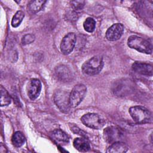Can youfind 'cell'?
Here are the masks:
<instances>
[{
    "instance_id": "1",
    "label": "cell",
    "mask_w": 153,
    "mask_h": 153,
    "mask_svg": "<svg viewBox=\"0 0 153 153\" xmlns=\"http://www.w3.org/2000/svg\"><path fill=\"white\" fill-rule=\"evenodd\" d=\"M104 62L101 56H95L87 60L82 66V72L87 75H95L98 74L103 69Z\"/></svg>"
},
{
    "instance_id": "2",
    "label": "cell",
    "mask_w": 153,
    "mask_h": 153,
    "mask_svg": "<svg viewBox=\"0 0 153 153\" xmlns=\"http://www.w3.org/2000/svg\"><path fill=\"white\" fill-rule=\"evenodd\" d=\"M128 46L140 53L151 54L152 52V45L148 40L136 36L131 35L127 39Z\"/></svg>"
},
{
    "instance_id": "3",
    "label": "cell",
    "mask_w": 153,
    "mask_h": 153,
    "mask_svg": "<svg viewBox=\"0 0 153 153\" xmlns=\"http://www.w3.org/2000/svg\"><path fill=\"white\" fill-rule=\"evenodd\" d=\"M129 113L133 120L137 124L149 123L152 121L150 111L142 106H134L129 109Z\"/></svg>"
},
{
    "instance_id": "4",
    "label": "cell",
    "mask_w": 153,
    "mask_h": 153,
    "mask_svg": "<svg viewBox=\"0 0 153 153\" xmlns=\"http://www.w3.org/2000/svg\"><path fill=\"white\" fill-rule=\"evenodd\" d=\"M81 121L85 126L96 130L102 128L105 124V120L97 114L87 113L81 118Z\"/></svg>"
},
{
    "instance_id": "5",
    "label": "cell",
    "mask_w": 153,
    "mask_h": 153,
    "mask_svg": "<svg viewBox=\"0 0 153 153\" xmlns=\"http://www.w3.org/2000/svg\"><path fill=\"white\" fill-rule=\"evenodd\" d=\"M87 92L86 87L82 84L75 85L69 94V103L72 108L76 107L82 102Z\"/></svg>"
},
{
    "instance_id": "6",
    "label": "cell",
    "mask_w": 153,
    "mask_h": 153,
    "mask_svg": "<svg viewBox=\"0 0 153 153\" xmlns=\"http://www.w3.org/2000/svg\"><path fill=\"white\" fill-rule=\"evenodd\" d=\"M54 101L58 108L63 112H68L71 108L69 94L62 90H57L54 94Z\"/></svg>"
},
{
    "instance_id": "7",
    "label": "cell",
    "mask_w": 153,
    "mask_h": 153,
    "mask_svg": "<svg viewBox=\"0 0 153 153\" xmlns=\"http://www.w3.org/2000/svg\"><path fill=\"white\" fill-rule=\"evenodd\" d=\"M76 43V35L73 32L68 33L62 39L60 48L61 52L67 55L70 54L74 50Z\"/></svg>"
},
{
    "instance_id": "8",
    "label": "cell",
    "mask_w": 153,
    "mask_h": 153,
    "mask_svg": "<svg viewBox=\"0 0 153 153\" xmlns=\"http://www.w3.org/2000/svg\"><path fill=\"white\" fill-rule=\"evenodd\" d=\"M124 32V26L121 23H115L109 27L106 32V38L110 41L119 39Z\"/></svg>"
},
{
    "instance_id": "9",
    "label": "cell",
    "mask_w": 153,
    "mask_h": 153,
    "mask_svg": "<svg viewBox=\"0 0 153 153\" xmlns=\"http://www.w3.org/2000/svg\"><path fill=\"white\" fill-rule=\"evenodd\" d=\"M41 87V82L38 79L33 78L30 80L27 87V93L29 99L32 100L36 99L40 94Z\"/></svg>"
},
{
    "instance_id": "10",
    "label": "cell",
    "mask_w": 153,
    "mask_h": 153,
    "mask_svg": "<svg viewBox=\"0 0 153 153\" xmlns=\"http://www.w3.org/2000/svg\"><path fill=\"white\" fill-rule=\"evenodd\" d=\"M121 133L118 128L115 127H108L103 130V137L108 143H112L120 141Z\"/></svg>"
},
{
    "instance_id": "11",
    "label": "cell",
    "mask_w": 153,
    "mask_h": 153,
    "mask_svg": "<svg viewBox=\"0 0 153 153\" xmlns=\"http://www.w3.org/2000/svg\"><path fill=\"white\" fill-rule=\"evenodd\" d=\"M131 68L132 70L138 74L149 76H151L152 75V66L149 63L136 62L132 65Z\"/></svg>"
},
{
    "instance_id": "12",
    "label": "cell",
    "mask_w": 153,
    "mask_h": 153,
    "mask_svg": "<svg viewBox=\"0 0 153 153\" xmlns=\"http://www.w3.org/2000/svg\"><path fill=\"white\" fill-rule=\"evenodd\" d=\"M55 72L57 77L62 81L68 82L72 79V74L66 66L60 65L57 66Z\"/></svg>"
},
{
    "instance_id": "13",
    "label": "cell",
    "mask_w": 153,
    "mask_h": 153,
    "mask_svg": "<svg viewBox=\"0 0 153 153\" xmlns=\"http://www.w3.org/2000/svg\"><path fill=\"white\" fill-rule=\"evenodd\" d=\"M51 138L57 143L66 144L69 142V137L63 131L60 129H56L51 133Z\"/></svg>"
},
{
    "instance_id": "14",
    "label": "cell",
    "mask_w": 153,
    "mask_h": 153,
    "mask_svg": "<svg viewBox=\"0 0 153 153\" xmlns=\"http://www.w3.org/2000/svg\"><path fill=\"white\" fill-rule=\"evenodd\" d=\"M128 147L127 145L123 142H115L109 146L106 152L109 153H124L127 152Z\"/></svg>"
},
{
    "instance_id": "15",
    "label": "cell",
    "mask_w": 153,
    "mask_h": 153,
    "mask_svg": "<svg viewBox=\"0 0 153 153\" xmlns=\"http://www.w3.org/2000/svg\"><path fill=\"white\" fill-rule=\"evenodd\" d=\"M74 146L80 152H87L90 149V143L85 137L75 138L73 142Z\"/></svg>"
},
{
    "instance_id": "16",
    "label": "cell",
    "mask_w": 153,
    "mask_h": 153,
    "mask_svg": "<svg viewBox=\"0 0 153 153\" xmlns=\"http://www.w3.org/2000/svg\"><path fill=\"white\" fill-rule=\"evenodd\" d=\"M45 2L46 1L42 0L31 1L28 3V10H29L32 13H36L39 11L42 8Z\"/></svg>"
},
{
    "instance_id": "17",
    "label": "cell",
    "mask_w": 153,
    "mask_h": 153,
    "mask_svg": "<svg viewBox=\"0 0 153 153\" xmlns=\"http://www.w3.org/2000/svg\"><path fill=\"white\" fill-rule=\"evenodd\" d=\"M11 140L14 146L20 147L25 143V137L21 131H17L13 134Z\"/></svg>"
},
{
    "instance_id": "18",
    "label": "cell",
    "mask_w": 153,
    "mask_h": 153,
    "mask_svg": "<svg viewBox=\"0 0 153 153\" xmlns=\"http://www.w3.org/2000/svg\"><path fill=\"white\" fill-rule=\"evenodd\" d=\"M1 90V98H0V104L1 106H7L11 103V97L8 94L7 90L4 88L2 85L0 87Z\"/></svg>"
},
{
    "instance_id": "19",
    "label": "cell",
    "mask_w": 153,
    "mask_h": 153,
    "mask_svg": "<svg viewBox=\"0 0 153 153\" xmlns=\"http://www.w3.org/2000/svg\"><path fill=\"white\" fill-rule=\"evenodd\" d=\"M25 17V14L22 11H17L11 20V26L13 27H18L23 21Z\"/></svg>"
},
{
    "instance_id": "20",
    "label": "cell",
    "mask_w": 153,
    "mask_h": 153,
    "mask_svg": "<svg viewBox=\"0 0 153 153\" xmlns=\"http://www.w3.org/2000/svg\"><path fill=\"white\" fill-rule=\"evenodd\" d=\"M83 26L85 31L91 33L95 29L96 21L92 17H88L85 20L83 23Z\"/></svg>"
},
{
    "instance_id": "21",
    "label": "cell",
    "mask_w": 153,
    "mask_h": 153,
    "mask_svg": "<svg viewBox=\"0 0 153 153\" xmlns=\"http://www.w3.org/2000/svg\"><path fill=\"white\" fill-rule=\"evenodd\" d=\"M84 4L85 2L83 1H74L71 2V7L75 11L81 10L84 6Z\"/></svg>"
},
{
    "instance_id": "22",
    "label": "cell",
    "mask_w": 153,
    "mask_h": 153,
    "mask_svg": "<svg viewBox=\"0 0 153 153\" xmlns=\"http://www.w3.org/2000/svg\"><path fill=\"white\" fill-rule=\"evenodd\" d=\"M35 36L33 34H26L24 35L22 39V42L23 45L31 44L35 40Z\"/></svg>"
},
{
    "instance_id": "23",
    "label": "cell",
    "mask_w": 153,
    "mask_h": 153,
    "mask_svg": "<svg viewBox=\"0 0 153 153\" xmlns=\"http://www.w3.org/2000/svg\"><path fill=\"white\" fill-rule=\"evenodd\" d=\"M71 130L74 133L81 135V133H82V131H81L79 128H78L76 126H74V125H72V127H71Z\"/></svg>"
}]
</instances>
